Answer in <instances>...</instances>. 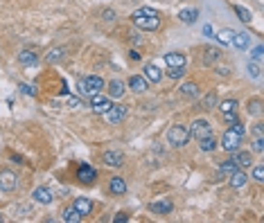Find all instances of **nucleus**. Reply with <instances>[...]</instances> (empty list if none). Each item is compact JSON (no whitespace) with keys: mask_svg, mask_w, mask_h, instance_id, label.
Returning <instances> with one entry per match:
<instances>
[{"mask_svg":"<svg viewBox=\"0 0 264 223\" xmlns=\"http://www.w3.org/2000/svg\"><path fill=\"white\" fill-rule=\"evenodd\" d=\"M131 23L140 32H156L163 25V18H160V12H156L154 7H140L131 14Z\"/></svg>","mask_w":264,"mask_h":223,"instance_id":"obj_1","label":"nucleus"},{"mask_svg":"<svg viewBox=\"0 0 264 223\" xmlns=\"http://www.w3.org/2000/svg\"><path fill=\"white\" fill-rule=\"evenodd\" d=\"M77 90H79V95H86V97H91V95H95V92L104 90V79L97 77V74L81 77L79 81H77Z\"/></svg>","mask_w":264,"mask_h":223,"instance_id":"obj_2","label":"nucleus"},{"mask_svg":"<svg viewBox=\"0 0 264 223\" xmlns=\"http://www.w3.org/2000/svg\"><path fill=\"white\" fill-rule=\"evenodd\" d=\"M167 142H170V147L183 149V147L190 142V129H187V126H183V124L170 126V131H167Z\"/></svg>","mask_w":264,"mask_h":223,"instance_id":"obj_3","label":"nucleus"},{"mask_svg":"<svg viewBox=\"0 0 264 223\" xmlns=\"http://www.w3.org/2000/svg\"><path fill=\"white\" fill-rule=\"evenodd\" d=\"M91 102H88V106H91V111L95 113V115H104L109 108H111V97L109 95H102V92H95V95H91Z\"/></svg>","mask_w":264,"mask_h":223,"instance_id":"obj_4","label":"nucleus"},{"mask_svg":"<svg viewBox=\"0 0 264 223\" xmlns=\"http://www.w3.org/2000/svg\"><path fill=\"white\" fill-rule=\"evenodd\" d=\"M219 142H221V147H224V149L228 151V153H235V151H237L239 147H242V135H237V133L231 131V129H226L224 135H221V140H219Z\"/></svg>","mask_w":264,"mask_h":223,"instance_id":"obj_5","label":"nucleus"},{"mask_svg":"<svg viewBox=\"0 0 264 223\" xmlns=\"http://www.w3.org/2000/svg\"><path fill=\"white\" fill-rule=\"evenodd\" d=\"M212 133V124L208 122V119H194L190 126V138L194 140H201L205 138V135H210Z\"/></svg>","mask_w":264,"mask_h":223,"instance_id":"obj_6","label":"nucleus"},{"mask_svg":"<svg viewBox=\"0 0 264 223\" xmlns=\"http://www.w3.org/2000/svg\"><path fill=\"white\" fill-rule=\"evenodd\" d=\"M126 113H129V108H126L124 104H113L111 108L104 113V119L109 124H120V122L126 118Z\"/></svg>","mask_w":264,"mask_h":223,"instance_id":"obj_7","label":"nucleus"},{"mask_svg":"<svg viewBox=\"0 0 264 223\" xmlns=\"http://www.w3.org/2000/svg\"><path fill=\"white\" fill-rule=\"evenodd\" d=\"M18 187V176L12 169L0 171V192H14Z\"/></svg>","mask_w":264,"mask_h":223,"instance_id":"obj_8","label":"nucleus"},{"mask_svg":"<svg viewBox=\"0 0 264 223\" xmlns=\"http://www.w3.org/2000/svg\"><path fill=\"white\" fill-rule=\"evenodd\" d=\"M95 178H97V171L93 169L91 164L81 163L79 167H77V180H79L81 185H93L95 183Z\"/></svg>","mask_w":264,"mask_h":223,"instance_id":"obj_9","label":"nucleus"},{"mask_svg":"<svg viewBox=\"0 0 264 223\" xmlns=\"http://www.w3.org/2000/svg\"><path fill=\"white\" fill-rule=\"evenodd\" d=\"M124 92H126V84L120 81V79H111V81L106 84V95L111 99H122Z\"/></svg>","mask_w":264,"mask_h":223,"instance_id":"obj_10","label":"nucleus"},{"mask_svg":"<svg viewBox=\"0 0 264 223\" xmlns=\"http://www.w3.org/2000/svg\"><path fill=\"white\" fill-rule=\"evenodd\" d=\"M106 190L111 196H122L126 192V180L122 176H111L109 178V185H106Z\"/></svg>","mask_w":264,"mask_h":223,"instance_id":"obj_11","label":"nucleus"},{"mask_svg":"<svg viewBox=\"0 0 264 223\" xmlns=\"http://www.w3.org/2000/svg\"><path fill=\"white\" fill-rule=\"evenodd\" d=\"M32 201H36V203H41V205H50L54 201V194H52V190L50 187H36V190L32 192Z\"/></svg>","mask_w":264,"mask_h":223,"instance_id":"obj_12","label":"nucleus"},{"mask_svg":"<svg viewBox=\"0 0 264 223\" xmlns=\"http://www.w3.org/2000/svg\"><path fill=\"white\" fill-rule=\"evenodd\" d=\"M102 163H104L106 167H122V164H124V153H122V151H104Z\"/></svg>","mask_w":264,"mask_h":223,"instance_id":"obj_13","label":"nucleus"},{"mask_svg":"<svg viewBox=\"0 0 264 223\" xmlns=\"http://www.w3.org/2000/svg\"><path fill=\"white\" fill-rule=\"evenodd\" d=\"M126 86H129L136 95H140V92H145L147 88H149V81H147L145 77H140V74H131L129 81H126Z\"/></svg>","mask_w":264,"mask_h":223,"instance_id":"obj_14","label":"nucleus"},{"mask_svg":"<svg viewBox=\"0 0 264 223\" xmlns=\"http://www.w3.org/2000/svg\"><path fill=\"white\" fill-rule=\"evenodd\" d=\"M142 77H145L149 84H160L163 73L158 70V66H156V63H147V66L142 68Z\"/></svg>","mask_w":264,"mask_h":223,"instance_id":"obj_15","label":"nucleus"},{"mask_svg":"<svg viewBox=\"0 0 264 223\" xmlns=\"http://www.w3.org/2000/svg\"><path fill=\"white\" fill-rule=\"evenodd\" d=\"M233 160L237 163L239 169H248V167H253V156H251V151H235L233 153Z\"/></svg>","mask_w":264,"mask_h":223,"instance_id":"obj_16","label":"nucleus"},{"mask_svg":"<svg viewBox=\"0 0 264 223\" xmlns=\"http://www.w3.org/2000/svg\"><path fill=\"white\" fill-rule=\"evenodd\" d=\"M73 208L79 212L81 217H88V214L93 212V201L88 196H77L75 198V203H73Z\"/></svg>","mask_w":264,"mask_h":223,"instance_id":"obj_17","label":"nucleus"},{"mask_svg":"<svg viewBox=\"0 0 264 223\" xmlns=\"http://www.w3.org/2000/svg\"><path fill=\"white\" fill-rule=\"evenodd\" d=\"M197 145H199V149L203 151V153H212V151L217 149V145H219V140H217V138H215V133H210V135H205V138L197 140Z\"/></svg>","mask_w":264,"mask_h":223,"instance_id":"obj_18","label":"nucleus"},{"mask_svg":"<svg viewBox=\"0 0 264 223\" xmlns=\"http://www.w3.org/2000/svg\"><path fill=\"white\" fill-rule=\"evenodd\" d=\"M248 34L246 32H233V39H231V45L237 47V50H248Z\"/></svg>","mask_w":264,"mask_h":223,"instance_id":"obj_19","label":"nucleus"},{"mask_svg":"<svg viewBox=\"0 0 264 223\" xmlns=\"http://www.w3.org/2000/svg\"><path fill=\"white\" fill-rule=\"evenodd\" d=\"M165 63L170 68H185V54L183 52H167Z\"/></svg>","mask_w":264,"mask_h":223,"instance_id":"obj_20","label":"nucleus"},{"mask_svg":"<svg viewBox=\"0 0 264 223\" xmlns=\"http://www.w3.org/2000/svg\"><path fill=\"white\" fill-rule=\"evenodd\" d=\"M178 92H181L183 97H187V99H194L199 95V84L197 81H185V84L178 88Z\"/></svg>","mask_w":264,"mask_h":223,"instance_id":"obj_21","label":"nucleus"},{"mask_svg":"<svg viewBox=\"0 0 264 223\" xmlns=\"http://www.w3.org/2000/svg\"><path fill=\"white\" fill-rule=\"evenodd\" d=\"M228 180H231V187H235V190H239V187H244L246 183H248V174L242 169H237L233 176H228Z\"/></svg>","mask_w":264,"mask_h":223,"instance_id":"obj_22","label":"nucleus"},{"mask_svg":"<svg viewBox=\"0 0 264 223\" xmlns=\"http://www.w3.org/2000/svg\"><path fill=\"white\" fill-rule=\"evenodd\" d=\"M176 18L181 20V23H185V25H194L197 18H199V12L197 9H181Z\"/></svg>","mask_w":264,"mask_h":223,"instance_id":"obj_23","label":"nucleus"},{"mask_svg":"<svg viewBox=\"0 0 264 223\" xmlns=\"http://www.w3.org/2000/svg\"><path fill=\"white\" fill-rule=\"evenodd\" d=\"M149 210L154 214H170L174 210V205H172V201H156V203L149 205Z\"/></svg>","mask_w":264,"mask_h":223,"instance_id":"obj_24","label":"nucleus"},{"mask_svg":"<svg viewBox=\"0 0 264 223\" xmlns=\"http://www.w3.org/2000/svg\"><path fill=\"white\" fill-rule=\"evenodd\" d=\"M237 169H239V167H237V163H235L233 158H228V160H224V163L219 164V174H221V176H224V178L233 176V174H235V171H237Z\"/></svg>","mask_w":264,"mask_h":223,"instance_id":"obj_25","label":"nucleus"},{"mask_svg":"<svg viewBox=\"0 0 264 223\" xmlns=\"http://www.w3.org/2000/svg\"><path fill=\"white\" fill-rule=\"evenodd\" d=\"M36 59H39V54L32 52V50H20L18 52V63L20 66H32V63H36Z\"/></svg>","mask_w":264,"mask_h":223,"instance_id":"obj_26","label":"nucleus"},{"mask_svg":"<svg viewBox=\"0 0 264 223\" xmlns=\"http://www.w3.org/2000/svg\"><path fill=\"white\" fill-rule=\"evenodd\" d=\"M221 52H219L217 47H205L203 50V66H212V63H217Z\"/></svg>","mask_w":264,"mask_h":223,"instance_id":"obj_27","label":"nucleus"},{"mask_svg":"<svg viewBox=\"0 0 264 223\" xmlns=\"http://www.w3.org/2000/svg\"><path fill=\"white\" fill-rule=\"evenodd\" d=\"M61 219H63L66 223H79L84 217H81V214L75 210V208H66V210L61 212Z\"/></svg>","mask_w":264,"mask_h":223,"instance_id":"obj_28","label":"nucleus"},{"mask_svg":"<svg viewBox=\"0 0 264 223\" xmlns=\"http://www.w3.org/2000/svg\"><path fill=\"white\" fill-rule=\"evenodd\" d=\"M246 111L248 115H262V99L260 97H253L246 102Z\"/></svg>","mask_w":264,"mask_h":223,"instance_id":"obj_29","label":"nucleus"},{"mask_svg":"<svg viewBox=\"0 0 264 223\" xmlns=\"http://www.w3.org/2000/svg\"><path fill=\"white\" fill-rule=\"evenodd\" d=\"M231 9H233L235 14H237V18L242 20V23H251V20H253V14L248 12L246 7H242V5H233Z\"/></svg>","mask_w":264,"mask_h":223,"instance_id":"obj_30","label":"nucleus"},{"mask_svg":"<svg viewBox=\"0 0 264 223\" xmlns=\"http://www.w3.org/2000/svg\"><path fill=\"white\" fill-rule=\"evenodd\" d=\"M63 57H66V50H63V47H54V50H50V52L46 54V61L47 63H59Z\"/></svg>","mask_w":264,"mask_h":223,"instance_id":"obj_31","label":"nucleus"},{"mask_svg":"<svg viewBox=\"0 0 264 223\" xmlns=\"http://www.w3.org/2000/svg\"><path fill=\"white\" fill-rule=\"evenodd\" d=\"M217 106V92H208L203 99H201V108L203 111H212Z\"/></svg>","mask_w":264,"mask_h":223,"instance_id":"obj_32","label":"nucleus"},{"mask_svg":"<svg viewBox=\"0 0 264 223\" xmlns=\"http://www.w3.org/2000/svg\"><path fill=\"white\" fill-rule=\"evenodd\" d=\"M237 106H239L237 99H224V102L219 104V111L221 113H233V111H237Z\"/></svg>","mask_w":264,"mask_h":223,"instance_id":"obj_33","label":"nucleus"},{"mask_svg":"<svg viewBox=\"0 0 264 223\" xmlns=\"http://www.w3.org/2000/svg\"><path fill=\"white\" fill-rule=\"evenodd\" d=\"M233 32H235V30H221V32L217 34V41H219V43H221V45H231Z\"/></svg>","mask_w":264,"mask_h":223,"instance_id":"obj_34","label":"nucleus"},{"mask_svg":"<svg viewBox=\"0 0 264 223\" xmlns=\"http://www.w3.org/2000/svg\"><path fill=\"white\" fill-rule=\"evenodd\" d=\"M248 74L255 77V79L262 74V66H260V61H251V63H248Z\"/></svg>","mask_w":264,"mask_h":223,"instance_id":"obj_35","label":"nucleus"},{"mask_svg":"<svg viewBox=\"0 0 264 223\" xmlns=\"http://www.w3.org/2000/svg\"><path fill=\"white\" fill-rule=\"evenodd\" d=\"M253 180H255V183H264V167L262 164H255V169H253Z\"/></svg>","mask_w":264,"mask_h":223,"instance_id":"obj_36","label":"nucleus"},{"mask_svg":"<svg viewBox=\"0 0 264 223\" xmlns=\"http://www.w3.org/2000/svg\"><path fill=\"white\" fill-rule=\"evenodd\" d=\"M183 74H185V68H170V70H167V77L174 79V81H176V79H181Z\"/></svg>","mask_w":264,"mask_h":223,"instance_id":"obj_37","label":"nucleus"},{"mask_svg":"<svg viewBox=\"0 0 264 223\" xmlns=\"http://www.w3.org/2000/svg\"><path fill=\"white\" fill-rule=\"evenodd\" d=\"M20 90L25 92V95H32V97H36V95H39V90H36V86H30V84H20L18 86Z\"/></svg>","mask_w":264,"mask_h":223,"instance_id":"obj_38","label":"nucleus"},{"mask_svg":"<svg viewBox=\"0 0 264 223\" xmlns=\"http://www.w3.org/2000/svg\"><path fill=\"white\" fill-rule=\"evenodd\" d=\"M262 54H264V47L262 45H255L251 50V59L253 61H262Z\"/></svg>","mask_w":264,"mask_h":223,"instance_id":"obj_39","label":"nucleus"},{"mask_svg":"<svg viewBox=\"0 0 264 223\" xmlns=\"http://www.w3.org/2000/svg\"><path fill=\"white\" fill-rule=\"evenodd\" d=\"M231 131H235L237 135H244V133H246V126L237 119V122H233V124H231Z\"/></svg>","mask_w":264,"mask_h":223,"instance_id":"obj_40","label":"nucleus"},{"mask_svg":"<svg viewBox=\"0 0 264 223\" xmlns=\"http://www.w3.org/2000/svg\"><path fill=\"white\" fill-rule=\"evenodd\" d=\"M253 151H255V153H262V151H264V138H255V140H253Z\"/></svg>","mask_w":264,"mask_h":223,"instance_id":"obj_41","label":"nucleus"},{"mask_svg":"<svg viewBox=\"0 0 264 223\" xmlns=\"http://www.w3.org/2000/svg\"><path fill=\"white\" fill-rule=\"evenodd\" d=\"M237 111H233V113H224V122L226 124H233V122H237Z\"/></svg>","mask_w":264,"mask_h":223,"instance_id":"obj_42","label":"nucleus"},{"mask_svg":"<svg viewBox=\"0 0 264 223\" xmlns=\"http://www.w3.org/2000/svg\"><path fill=\"white\" fill-rule=\"evenodd\" d=\"M253 135H255V138H264V124L262 122H258V124L253 126Z\"/></svg>","mask_w":264,"mask_h":223,"instance_id":"obj_43","label":"nucleus"},{"mask_svg":"<svg viewBox=\"0 0 264 223\" xmlns=\"http://www.w3.org/2000/svg\"><path fill=\"white\" fill-rule=\"evenodd\" d=\"M66 104L70 106V108H77V106H81V102H79V99H77V97H73V95H68Z\"/></svg>","mask_w":264,"mask_h":223,"instance_id":"obj_44","label":"nucleus"},{"mask_svg":"<svg viewBox=\"0 0 264 223\" xmlns=\"http://www.w3.org/2000/svg\"><path fill=\"white\" fill-rule=\"evenodd\" d=\"M129 41H131L133 45H140V43H142V36H140L138 32H131V36H129Z\"/></svg>","mask_w":264,"mask_h":223,"instance_id":"obj_45","label":"nucleus"},{"mask_svg":"<svg viewBox=\"0 0 264 223\" xmlns=\"http://www.w3.org/2000/svg\"><path fill=\"white\" fill-rule=\"evenodd\" d=\"M120 221H129V214H126V212H118V214L113 217V223H120Z\"/></svg>","mask_w":264,"mask_h":223,"instance_id":"obj_46","label":"nucleus"},{"mask_svg":"<svg viewBox=\"0 0 264 223\" xmlns=\"http://www.w3.org/2000/svg\"><path fill=\"white\" fill-rule=\"evenodd\" d=\"M129 59H131V61H140V59H142V54H140L138 50H129Z\"/></svg>","mask_w":264,"mask_h":223,"instance_id":"obj_47","label":"nucleus"},{"mask_svg":"<svg viewBox=\"0 0 264 223\" xmlns=\"http://www.w3.org/2000/svg\"><path fill=\"white\" fill-rule=\"evenodd\" d=\"M104 18H106V20H113V18H115V12H113V9H106V12H104Z\"/></svg>","mask_w":264,"mask_h":223,"instance_id":"obj_48","label":"nucleus"},{"mask_svg":"<svg viewBox=\"0 0 264 223\" xmlns=\"http://www.w3.org/2000/svg\"><path fill=\"white\" fill-rule=\"evenodd\" d=\"M12 163L23 164V156H18V153H12Z\"/></svg>","mask_w":264,"mask_h":223,"instance_id":"obj_49","label":"nucleus"},{"mask_svg":"<svg viewBox=\"0 0 264 223\" xmlns=\"http://www.w3.org/2000/svg\"><path fill=\"white\" fill-rule=\"evenodd\" d=\"M203 34H205V36H212L215 32H212V27H210V25H205V27H203Z\"/></svg>","mask_w":264,"mask_h":223,"instance_id":"obj_50","label":"nucleus"},{"mask_svg":"<svg viewBox=\"0 0 264 223\" xmlns=\"http://www.w3.org/2000/svg\"><path fill=\"white\" fill-rule=\"evenodd\" d=\"M2 221H5V217H2V214H0V223H2Z\"/></svg>","mask_w":264,"mask_h":223,"instance_id":"obj_51","label":"nucleus"}]
</instances>
